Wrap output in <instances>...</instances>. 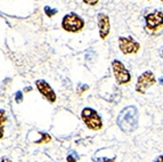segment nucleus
Wrapping results in <instances>:
<instances>
[{"mask_svg": "<svg viewBox=\"0 0 163 162\" xmlns=\"http://www.w3.org/2000/svg\"><path fill=\"white\" fill-rule=\"evenodd\" d=\"M138 120H139V116L137 107L134 105H130V106H125L119 113L116 123L123 133L130 134L138 128Z\"/></svg>", "mask_w": 163, "mask_h": 162, "instance_id": "1", "label": "nucleus"}, {"mask_svg": "<svg viewBox=\"0 0 163 162\" xmlns=\"http://www.w3.org/2000/svg\"><path fill=\"white\" fill-rule=\"evenodd\" d=\"M81 119L90 130H99L103 128V121L101 116L91 107H84L81 112Z\"/></svg>", "mask_w": 163, "mask_h": 162, "instance_id": "2", "label": "nucleus"}, {"mask_svg": "<svg viewBox=\"0 0 163 162\" xmlns=\"http://www.w3.org/2000/svg\"><path fill=\"white\" fill-rule=\"evenodd\" d=\"M84 21L80 17L78 14L70 13L65 15L62 21V28L68 32H79L83 29Z\"/></svg>", "mask_w": 163, "mask_h": 162, "instance_id": "3", "label": "nucleus"}, {"mask_svg": "<svg viewBox=\"0 0 163 162\" xmlns=\"http://www.w3.org/2000/svg\"><path fill=\"white\" fill-rule=\"evenodd\" d=\"M112 70L115 80L119 85H127L131 80V75L128 70L124 68L123 63L119 59H114L112 62Z\"/></svg>", "mask_w": 163, "mask_h": 162, "instance_id": "4", "label": "nucleus"}, {"mask_svg": "<svg viewBox=\"0 0 163 162\" xmlns=\"http://www.w3.org/2000/svg\"><path fill=\"white\" fill-rule=\"evenodd\" d=\"M155 83H156V79L154 73L152 71H146L138 76L136 83V92L139 94H145L147 89Z\"/></svg>", "mask_w": 163, "mask_h": 162, "instance_id": "5", "label": "nucleus"}, {"mask_svg": "<svg viewBox=\"0 0 163 162\" xmlns=\"http://www.w3.org/2000/svg\"><path fill=\"white\" fill-rule=\"evenodd\" d=\"M119 48L124 55L137 54L140 49V45L135 41L132 37H120L119 38Z\"/></svg>", "mask_w": 163, "mask_h": 162, "instance_id": "6", "label": "nucleus"}, {"mask_svg": "<svg viewBox=\"0 0 163 162\" xmlns=\"http://www.w3.org/2000/svg\"><path fill=\"white\" fill-rule=\"evenodd\" d=\"M145 21H146L147 29L156 30L163 25V13L160 10H154L153 13L147 15L145 17Z\"/></svg>", "mask_w": 163, "mask_h": 162, "instance_id": "7", "label": "nucleus"}, {"mask_svg": "<svg viewBox=\"0 0 163 162\" xmlns=\"http://www.w3.org/2000/svg\"><path fill=\"white\" fill-rule=\"evenodd\" d=\"M35 85H37V88H38V90L40 92V94L47 100H49L50 103H55L56 102V94L53 90V88L45 80H38L35 82Z\"/></svg>", "mask_w": 163, "mask_h": 162, "instance_id": "8", "label": "nucleus"}, {"mask_svg": "<svg viewBox=\"0 0 163 162\" xmlns=\"http://www.w3.org/2000/svg\"><path fill=\"white\" fill-rule=\"evenodd\" d=\"M98 20V30H99V37L101 39H106V37L110 33L111 24H110V17L104 13H99L97 15Z\"/></svg>", "mask_w": 163, "mask_h": 162, "instance_id": "9", "label": "nucleus"}, {"mask_svg": "<svg viewBox=\"0 0 163 162\" xmlns=\"http://www.w3.org/2000/svg\"><path fill=\"white\" fill-rule=\"evenodd\" d=\"M6 120H7V118L5 116V111L0 110V138H2V136H4V127H2V124H4V122Z\"/></svg>", "mask_w": 163, "mask_h": 162, "instance_id": "10", "label": "nucleus"}, {"mask_svg": "<svg viewBox=\"0 0 163 162\" xmlns=\"http://www.w3.org/2000/svg\"><path fill=\"white\" fill-rule=\"evenodd\" d=\"M50 140H51V137L48 135V134H41V139L35 140L34 143H35V144H42V143L47 144V143H49Z\"/></svg>", "mask_w": 163, "mask_h": 162, "instance_id": "11", "label": "nucleus"}, {"mask_svg": "<svg viewBox=\"0 0 163 162\" xmlns=\"http://www.w3.org/2000/svg\"><path fill=\"white\" fill-rule=\"evenodd\" d=\"M45 12H46V14H47V16H48V17H53V16L57 13V9H53V8H50V7L46 6Z\"/></svg>", "mask_w": 163, "mask_h": 162, "instance_id": "12", "label": "nucleus"}, {"mask_svg": "<svg viewBox=\"0 0 163 162\" xmlns=\"http://www.w3.org/2000/svg\"><path fill=\"white\" fill-rule=\"evenodd\" d=\"M78 155H77V153L74 152V153H71V154H68V158H66V161L68 162H77L78 161Z\"/></svg>", "mask_w": 163, "mask_h": 162, "instance_id": "13", "label": "nucleus"}, {"mask_svg": "<svg viewBox=\"0 0 163 162\" xmlns=\"http://www.w3.org/2000/svg\"><path fill=\"white\" fill-rule=\"evenodd\" d=\"M89 89V86L88 85H79V87H78V95H81L82 93H84V92H87Z\"/></svg>", "mask_w": 163, "mask_h": 162, "instance_id": "14", "label": "nucleus"}, {"mask_svg": "<svg viewBox=\"0 0 163 162\" xmlns=\"http://www.w3.org/2000/svg\"><path fill=\"white\" fill-rule=\"evenodd\" d=\"M15 100H16V103H21L23 100V94L22 92H17L16 95H15Z\"/></svg>", "mask_w": 163, "mask_h": 162, "instance_id": "15", "label": "nucleus"}, {"mask_svg": "<svg viewBox=\"0 0 163 162\" xmlns=\"http://www.w3.org/2000/svg\"><path fill=\"white\" fill-rule=\"evenodd\" d=\"M94 162H115V159H108V158H101L97 159Z\"/></svg>", "mask_w": 163, "mask_h": 162, "instance_id": "16", "label": "nucleus"}, {"mask_svg": "<svg viewBox=\"0 0 163 162\" xmlns=\"http://www.w3.org/2000/svg\"><path fill=\"white\" fill-rule=\"evenodd\" d=\"M83 2H86L87 5H89V6H95L97 5V2H98V0H82Z\"/></svg>", "mask_w": 163, "mask_h": 162, "instance_id": "17", "label": "nucleus"}, {"mask_svg": "<svg viewBox=\"0 0 163 162\" xmlns=\"http://www.w3.org/2000/svg\"><path fill=\"white\" fill-rule=\"evenodd\" d=\"M153 162H163V155H160V156H158L155 160Z\"/></svg>", "mask_w": 163, "mask_h": 162, "instance_id": "18", "label": "nucleus"}, {"mask_svg": "<svg viewBox=\"0 0 163 162\" xmlns=\"http://www.w3.org/2000/svg\"><path fill=\"white\" fill-rule=\"evenodd\" d=\"M158 82H160V83H161V85H163V76H161V78H160V79H158Z\"/></svg>", "mask_w": 163, "mask_h": 162, "instance_id": "19", "label": "nucleus"}, {"mask_svg": "<svg viewBox=\"0 0 163 162\" xmlns=\"http://www.w3.org/2000/svg\"><path fill=\"white\" fill-rule=\"evenodd\" d=\"M32 90V88L31 87H29V88H25V92H31Z\"/></svg>", "mask_w": 163, "mask_h": 162, "instance_id": "20", "label": "nucleus"}, {"mask_svg": "<svg viewBox=\"0 0 163 162\" xmlns=\"http://www.w3.org/2000/svg\"><path fill=\"white\" fill-rule=\"evenodd\" d=\"M0 162H11V161H9V160H7V159H4V160H1Z\"/></svg>", "mask_w": 163, "mask_h": 162, "instance_id": "21", "label": "nucleus"}, {"mask_svg": "<svg viewBox=\"0 0 163 162\" xmlns=\"http://www.w3.org/2000/svg\"><path fill=\"white\" fill-rule=\"evenodd\" d=\"M162 57H163V49H162Z\"/></svg>", "mask_w": 163, "mask_h": 162, "instance_id": "22", "label": "nucleus"}, {"mask_svg": "<svg viewBox=\"0 0 163 162\" xmlns=\"http://www.w3.org/2000/svg\"><path fill=\"white\" fill-rule=\"evenodd\" d=\"M161 1H163V0H161Z\"/></svg>", "mask_w": 163, "mask_h": 162, "instance_id": "23", "label": "nucleus"}]
</instances>
